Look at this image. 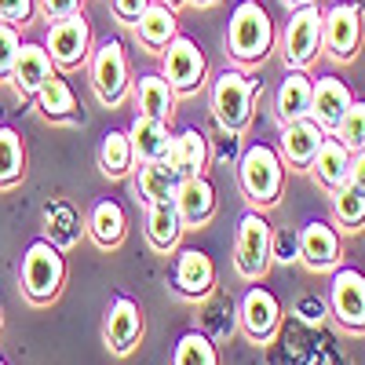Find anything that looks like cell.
Wrapping results in <instances>:
<instances>
[{"mask_svg": "<svg viewBox=\"0 0 365 365\" xmlns=\"http://www.w3.org/2000/svg\"><path fill=\"white\" fill-rule=\"evenodd\" d=\"M237 187L252 208H270L285 187V161L270 143H252L237 158Z\"/></svg>", "mask_w": 365, "mask_h": 365, "instance_id": "obj_1", "label": "cell"}, {"mask_svg": "<svg viewBox=\"0 0 365 365\" xmlns=\"http://www.w3.org/2000/svg\"><path fill=\"white\" fill-rule=\"evenodd\" d=\"M274 48V19L259 0H237L227 22V51L237 63H263Z\"/></svg>", "mask_w": 365, "mask_h": 365, "instance_id": "obj_2", "label": "cell"}, {"mask_svg": "<svg viewBox=\"0 0 365 365\" xmlns=\"http://www.w3.org/2000/svg\"><path fill=\"white\" fill-rule=\"evenodd\" d=\"M63 282H66L63 249L51 245L48 237L29 241V249L22 256V292L34 303H51L63 292Z\"/></svg>", "mask_w": 365, "mask_h": 365, "instance_id": "obj_3", "label": "cell"}, {"mask_svg": "<svg viewBox=\"0 0 365 365\" xmlns=\"http://www.w3.org/2000/svg\"><path fill=\"white\" fill-rule=\"evenodd\" d=\"M252 99H256V84L241 73V70H223L212 81V117L223 132H245L252 120Z\"/></svg>", "mask_w": 365, "mask_h": 365, "instance_id": "obj_4", "label": "cell"}, {"mask_svg": "<svg viewBox=\"0 0 365 365\" xmlns=\"http://www.w3.org/2000/svg\"><path fill=\"white\" fill-rule=\"evenodd\" d=\"M91 91L103 106H120L132 88V70H128V55L125 44L106 37L96 51H91Z\"/></svg>", "mask_w": 365, "mask_h": 365, "instance_id": "obj_5", "label": "cell"}, {"mask_svg": "<svg viewBox=\"0 0 365 365\" xmlns=\"http://www.w3.org/2000/svg\"><path fill=\"white\" fill-rule=\"evenodd\" d=\"M365 8L358 0H344L332 4L329 11H322V48L336 58V63H351L361 48L365 37Z\"/></svg>", "mask_w": 365, "mask_h": 365, "instance_id": "obj_6", "label": "cell"}, {"mask_svg": "<svg viewBox=\"0 0 365 365\" xmlns=\"http://www.w3.org/2000/svg\"><path fill=\"white\" fill-rule=\"evenodd\" d=\"M205 73H208V63H205L201 44L194 37L175 34L161 51V77L172 84L175 96H190V91L205 84Z\"/></svg>", "mask_w": 365, "mask_h": 365, "instance_id": "obj_7", "label": "cell"}, {"mask_svg": "<svg viewBox=\"0 0 365 365\" xmlns=\"http://www.w3.org/2000/svg\"><path fill=\"white\" fill-rule=\"evenodd\" d=\"M234 267L245 282H256L270 267V223L259 208L245 212L234 234Z\"/></svg>", "mask_w": 365, "mask_h": 365, "instance_id": "obj_8", "label": "cell"}, {"mask_svg": "<svg viewBox=\"0 0 365 365\" xmlns=\"http://www.w3.org/2000/svg\"><path fill=\"white\" fill-rule=\"evenodd\" d=\"M322 55V8L307 4L296 8L285 22V66L289 70H307L314 58Z\"/></svg>", "mask_w": 365, "mask_h": 365, "instance_id": "obj_9", "label": "cell"}, {"mask_svg": "<svg viewBox=\"0 0 365 365\" xmlns=\"http://www.w3.org/2000/svg\"><path fill=\"white\" fill-rule=\"evenodd\" d=\"M44 48L51 55V63L58 70H73L81 66L88 51H91V26L88 19L77 11V15H66V19H55L48 26V37H44Z\"/></svg>", "mask_w": 365, "mask_h": 365, "instance_id": "obj_10", "label": "cell"}, {"mask_svg": "<svg viewBox=\"0 0 365 365\" xmlns=\"http://www.w3.org/2000/svg\"><path fill=\"white\" fill-rule=\"evenodd\" d=\"M329 307L336 322L351 332H365V274L358 267H340L332 270L329 285Z\"/></svg>", "mask_w": 365, "mask_h": 365, "instance_id": "obj_11", "label": "cell"}, {"mask_svg": "<svg viewBox=\"0 0 365 365\" xmlns=\"http://www.w3.org/2000/svg\"><path fill=\"white\" fill-rule=\"evenodd\" d=\"M237 322L245 325L249 340L267 344L274 332L282 329V303H278V296H274L270 289H263V285L245 289V296H241V303H237Z\"/></svg>", "mask_w": 365, "mask_h": 365, "instance_id": "obj_12", "label": "cell"}, {"mask_svg": "<svg viewBox=\"0 0 365 365\" xmlns=\"http://www.w3.org/2000/svg\"><path fill=\"white\" fill-rule=\"evenodd\" d=\"M172 282L175 292L187 299H205L212 289H216V263L205 249H179L175 267H172Z\"/></svg>", "mask_w": 365, "mask_h": 365, "instance_id": "obj_13", "label": "cell"}, {"mask_svg": "<svg viewBox=\"0 0 365 365\" xmlns=\"http://www.w3.org/2000/svg\"><path fill=\"white\" fill-rule=\"evenodd\" d=\"M143 336V311L132 296H117L106 307V322H103V340L113 354H128Z\"/></svg>", "mask_w": 365, "mask_h": 365, "instance_id": "obj_14", "label": "cell"}, {"mask_svg": "<svg viewBox=\"0 0 365 365\" xmlns=\"http://www.w3.org/2000/svg\"><path fill=\"white\" fill-rule=\"evenodd\" d=\"M340 252H344L340 230L329 227L325 220H311L307 227L299 230V259L307 263L311 270H329V267H336Z\"/></svg>", "mask_w": 365, "mask_h": 365, "instance_id": "obj_15", "label": "cell"}, {"mask_svg": "<svg viewBox=\"0 0 365 365\" xmlns=\"http://www.w3.org/2000/svg\"><path fill=\"white\" fill-rule=\"evenodd\" d=\"M351 88H347V81H340L336 73H325V77H318L314 81V96H311V120L318 128H325V132H332L340 125V117H344V110L351 106Z\"/></svg>", "mask_w": 365, "mask_h": 365, "instance_id": "obj_16", "label": "cell"}, {"mask_svg": "<svg viewBox=\"0 0 365 365\" xmlns=\"http://www.w3.org/2000/svg\"><path fill=\"white\" fill-rule=\"evenodd\" d=\"M51 73H55V63H51L48 48L37 44V41H22L19 58H15V70H11L8 81L15 84V91H19L22 99H34V96H37V88H41Z\"/></svg>", "mask_w": 365, "mask_h": 365, "instance_id": "obj_17", "label": "cell"}, {"mask_svg": "<svg viewBox=\"0 0 365 365\" xmlns=\"http://www.w3.org/2000/svg\"><path fill=\"white\" fill-rule=\"evenodd\" d=\"M175 208L182 216V227H201L212 220V212H216V187H212V179L201 172V175H187L179 182L175 190Z\"/></svg>", "mask_w": 365, "mask_h": 365, "instance_id": "obj_18", "label": "cell"}, {"mask_svg": "<svg viewBox=\"0 0 365 365\" xmlns=\"http://www.w3.org/2000/svg\"><path fill=\"white\" fill-rule=\"evenodd\" d=\"M311 96H314V81L303 70H289L278 91H274V113H278L282 125L311 117Z\"/></svg>", "mask_w": 365, "mask_h": 365, "instance_id": "obj_19", "label": "cell"}, {"mask_svg": "<svg viewBox=\"0 0 365 365\" xmlns=\"http://www.w3.org/2000/svg\"><path fill=\"white\" fill-rule=\"evenodd\" d=\"M329 132L318 128L311 117H303V120H292V125H282V161H289L292 168H307L318 154V146Z\"/></svg>", "mask_w": 365, "mask_h": 365, "instance_id": "obj_20", "label": "cell"}, {"mask_svg": "<svg viewBox=\"0 0 365 365\" xmlns=\"http://www.w3.org/2000/svg\"><path fill=\"white\" fill-rule=\"evenodd\" d=\"M34 103L41 106V113H44L48 120H55V125H77V120H84L81 103H77V96H73L70 81H63L58 73H51V77L37 88Z\"/></svg>", "mask_w": 365, "mask_h": 365, "instance_id": "obj_21", "label": "cell"}, {"mask_svg": "<svg viewBox=\"0 0 365 365\" xmlns=\"http://www.w3.org/2000/svg\"><path fill=\"white\" fill-rule=\"evenodd\" d=\"M84 230L91 234V241H96L99 249H117L128 234V216L113 197H103V201L91 205L88 220H84Z\"/></svg>", "mask_w": 365, "mask_h": 365, "instance_id": "obj_22", "label": "cell"}, {"mask_svg": "<svg viewBox=\"0 0 365 365\" xmlns=\"http://www.w3.org/2000/svg\"><path fill=\"white\" fill-rule=\"evenodd\" d=\"M182 230H187V227H182L175 197H161V201H150L146 205V241L158 252H172L179 245Z\"/></svg>", "mask_w": 365, "mask_h": 365, "instance_id": "obj_23", "label": "cell"}, {"mask_svg": "<svg viewBox=\"0 0 365 365\" xmlns=\"http://www.w3.org/2000/svg\"><path fill=\"white\" fill-rule=\"evenodd\" d=\"M208 139H205V132H197V128H182V132H175L172 135V143H168V154H165V161L187 179V175H201L205 172V165H208Z\"/></svg>", "mask_w": 365, "mask_h": 365, "instance_id": "obj_24", "label": "cell"}, {"mask_svg": "<svg viewBox=\"0 0 365 365\" xmlns=\"http://www.w3.org/2000/svg\"><path fill=\"white\" fill-rule=\"evenodd\" d=\"M128 139H132V154H135V161L146 165V161H161V158L168 154L172 132H168V120L135 113L132 128H128Z\"/></svg>", "mask_w": 365, "mask_h": 365, "instance_id": "obj_25", "label": "cell"}, {"mask_svg": "<svg viewBox=\"0 0 365 365\" xmlns=\"http://www.w3.org/2000/svg\"><path fill=\"white\" fill-rule=\"evenodd\" d=\"M311 168H314V175H318V182L325 190H340V187L351 182V150L340 139L325 135L314 161H311Z\"/></svg>", "mask_w": 365, "mask_h": 365, "instance_id": "obj_26", "label": "cell"}, {"mask_svg": "<svg viewBox=\"0 0 365 365\" xmlns=\"http://www.w3.org/2000/svg\"><path fill=\"white\" fill-rule=\"evenodd\" d=\"M44 230H48V241L58 249H73L81 234H84V223H81V212L66 201V197H51L44 205Z\"/></svg>", "mask_w": 365, "mask_h": 365, "instance_id": "obj_27", "label": "cell"}, {"mask_svg": "<svg viewBox=\"0 0 365 365\" xmlns=\"http://www.w3.org/2000/svg\"><path fill=\"white\" fill-rule=\"evenodd\" d=\"M175 34H179L175 11L165 8V4H158V0L135 19V37H139V44L150 48V51H165V44H168Z\"/></svg>", "mask_w": 365, "mask_h": 365, "instance_id": "obj_28", "label": "cell"}, {"mask_svg": "<svg viewBox=\"0 0 365 365\" xmlns=\"http://www.w3.org/2000/svg\"><path fill=\"white\" fill-rule=\"evenodd\" d=\"M135 106L146 117H158V120H172L175 113V91L161 73H143L135 81Z\"/></svg>", "mask_w": 365, "mask_h": 365, "instance_id": "obj_29", "label": "cell"}, {"mask_svg": "<svg viewBox=\"0 0 365 365\" xmlns=\"http://www.w3.org/2000/svg\"><path fill=\"white\" fill-rule=\"evenodd\" d=\"M182 175L161 158V161H146L139 168V179H135V194L150 205V201H161V197H175Z\"/></svg>", "mask_w": 365, "mask_h": 365, "instance_id": "obj_30", "label": "cell"}, {"mask_svg": "<svg viewBox=\"0 0 365 365\" xmlns=\"http://www.w3.org/2000/svg\"><path fill=\"white\" fill-rule=\"evenodd\" d=\"M135 165V154H132V139L128 132H117L110 128L99 143V172L110 175V179H125Z\"/></svg>", "mask_w": 365, "mask_h": 365, "instance_id": "obj_31", "label": "cell"}, {"mask_svg": "<svg viewBox=\"0 0 365 365\" xmlns=\"http://www.w3.org/2000/svg\"><path fill=\"white\" fill-rule=\"evenodd\" d=\"M172 365H220L216 340L197 332V329L182 332V336L175 340V347H172Z\"/></svg>", "mask_w": 365, "mask_h": 365, "instance_id": "obj_32", "label": "cell"}, {"mask_svg": "<svg viewBox=\"0 0 365 365\" xmlns=\"http://www.w3.org/2000/svg\"><path fill=\"white\" fill-rule=\"evenodd\" d=\"M26 175V143L15 128L0 125V187H15Z\"/></svg>", "mask_w": 365, "mask_h": 365, "instance_id": "obj_33", "label": "cell"}, {"mask_svg": "<svg viewBox=\"0 0 365 365\" xmlns=\"http://www.w3.org/2000/svg\"><path fill=\"white\" fill-rule=\"evenodd\" d=\"M208 299V307H205V318H201V325H205V336H212V340H227L230 332H234V318H237V311H234V303H230V296H223V292H216V296H205Z\"/></svg>", "mask_w": 365, "mask_h": 365, "instance_id": "obj_34", "label": "cell"}, {"mask_svg": "<svg viewBox=\"0 0 365 365\" xmlns=\"http://www.w3.org/2000/svg\"><path fill=\"white\" fill-rule=\"evenodd\" d=\"M332 216H336V223L344 230H361L365 223V194L358 187H340V190H332Z\"/></svg>", "mask_w": 365, "mask_h": 365, "instance_id": "obj_35", "label": "cell"}, {"mask_svg": "<svg viewBox=\"0 0 365 365\" xmlns=\"http://www.w3.org/2000/svg\"><path fill=\"white\" fill-rule=\"evenodd\" d=\"M332 139H340L351 154L365 150V99H351V106L340 117V125L332 128Z\"/></svg>", "mask_w": 365, "mask_h": 365, "instance_id": "obj_36", "label": "cell"}, {"mask_svg": "<svg viewBox=\"0 0 365 365\" xmlns=\"http://www.w3.org/2000/svg\"><path fill=\"white\" fill-rule=\"evenodd\" d=\"M270 259L278 263H296L299 259V230L282 227V230H270Z\"/></svg>", "mask_w": 365, "mask_h": 365, "instance_id": "obj_37", "label": "cell"}, {"mask_svg": "<svg viewBox=\"0 0 365 365\" xmlns=\"http://www.w3.org/2000/svg\"><path fill=\"white\" fill-rule=\"evenodd\" d=\"M22 37H19V26L11 22H0V81H8L15 70V58H19Z\"/></svg>", "mask_w": 365, "mask_h": 365, "instance_id": "obj_38", "label": "cell"}, {"mask_svg": "<svg viewBox=\"0 0 365 365\" xmlns=\"http://www.w3.org/2000/svg\"><path fill=\"white\" fill-rule=\"evenodd\" d=\"M208 154L216 158L220 165H237V158H241V132H223L220 128V139H216V146H208Z\"/></svg>", "mask_w": 365, "mask_h": 365, "instance_id": "obj_39", "label": "cell"}, {"mask_svg": "<svg viewBox=\"0 0 365 365\" xmlns=\"http://www.w3.org/2000/svg\"><path fill=\"white\" fill-rule=\"evenodd\" d=\"M37 11V0H0V22L11 26H26Z\"/></svg>", "mask_w": 365, "mask_h": 365, "instance_id": "obj_40", "label": "cell"}, {"mask_svg": "<svg viewBox=\"0 0 365 365\" xmlns=\"http://www.w3.org/2000/svg\"><path fill=\"white\" fill-rule=\"evenodd\" d=\"M292 314H296L299 322H307V325H318V322L325 318V299H322V296H314V292H303V296L296 299Z\"/></svg>", "mask_w": 365, "mask_h": 365, "instance_id": "obj_41", "label": "cell"}, {"mask_svg": "<svg viewBox=\"0 0 365 365\" xmlns=\"http://www.w3.org/2000/svg\"><path fill=\"white\" fill-rule=\"evenodd\" d=\"M81 4H84V0H41V11H44V19H48V22H55V19L77 15V11H81Z\"/></svg>", "mask_w": 365, "mask_h": 365, "instance_id": "obj_42", "label": "cell"}, {"mask_svg": "<svg viewBox=\"0 0 365 365\" xmlns=\"http://www.w3.org/2000/svg\"><path fill=\"white\" fill-rule=\"evenodd\" d=\"M154 4V0H113V15L120 19V22H128V26H135V19Z\"/></svg>", "mask_w": 365, "mask_h": 365, "instance_id": "obj_43", "label": "cell"}, {"mask_svg": "<svg viewBox=\"0 0 365 365\" xmlns=\"http://www.w3.org/2000/svg\"><path fill=\"white\" fill-rule=\"evenodd\" d=\"M351 187H358L365 194V150L351 154Z\"/></svg>", "mask_w": 365, "mask_h": 365, "instance_id": "obj_44", "label": "cell"}, {"mask_svg": "<svg viewBox=\"0 0 365 365\" xmlns=\"http://www.w3.org/2000/svg\"><path fill=\"white\" fill-rule=\"evenodd\" d=\"M282 4L296 11V8H307V4H318V0H282Z\"/></svg>", "mask_w": 365, "mask_h": 365, "instance_id": "obj_45", "label": "cell"}, {"mask_svg": "<svg viewBox=\"0 0 365 365\" xmlns=\"http://www.w3.org/2000/svg\"><path fill=\"white\" fill-rule=\"evenodd\" d=\"M158 4H165V8H172V11H175L179 4H187V0H158Z\"/></svg>", "mask_w": 365, "mask_h": 365, "instance_id": "obj_46", "label": "cell"}, {"mask_svg": "<svg viewBox=\"0 0 365 365\" xmlns=\"http://www.w3.org/2000/svg\"><path fill=\"white\" fill-rule=\"evenodd\" d=\"M187 4H197V8H208V4H216V0H187Z\"/></svg>", "mask_w": 365, "mask_h": 365, "instance_id": "obj_47", "label": "cell"}, {"mask_svg": "<svg viewBox=\"0 0 365 365\" xmlns=\"http://www.w3.org/2000/svg\"><path fill=\"white\" fill-rule=\"evenodd\" d=\"M0 365H8V361H4V358H0Z\"/></svg>", "mask_w": 365, "mask_h": 365, "instance_id": "obj_48", "label": "cell"}]
</instances>
